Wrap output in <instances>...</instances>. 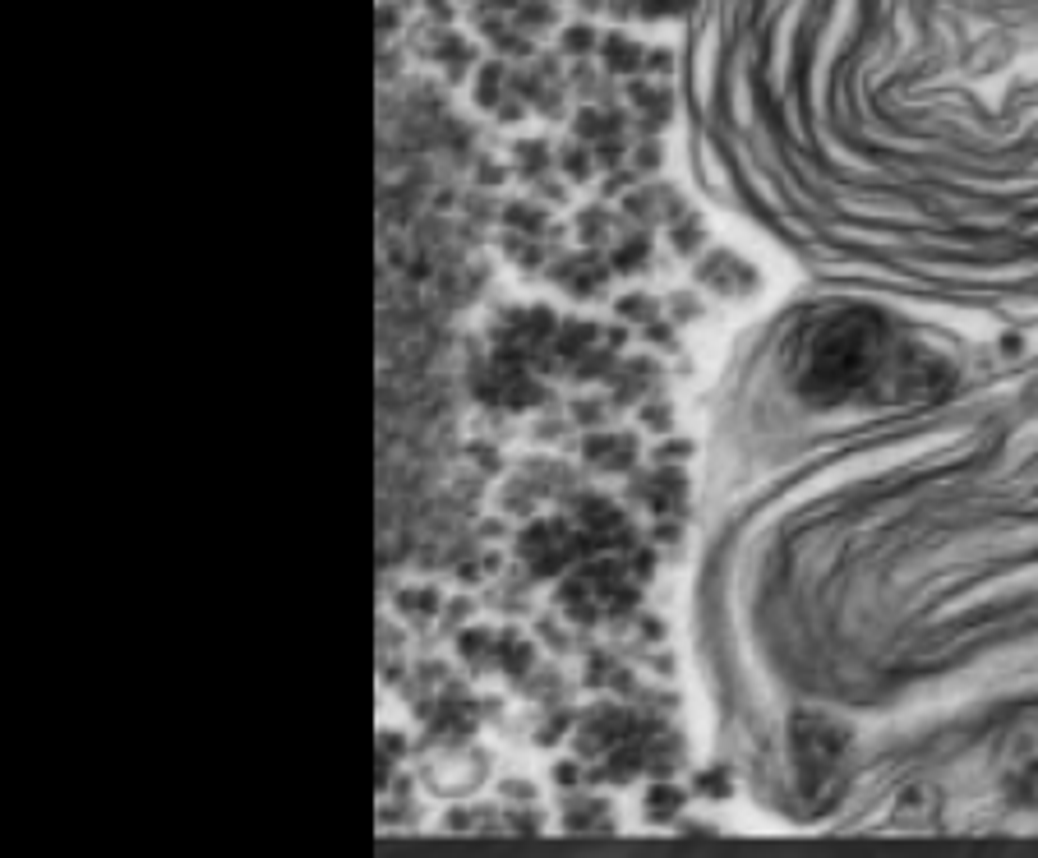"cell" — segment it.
I'll return each mask as SVG.
<instances>
[{
  "instance_id": "6da1fadb",
  "label": "cell",
  "mask_w": 1038,
  "mask_h": 858,
  "mask_svg": "<svg viewBox=\"0 0 1038 858\" xmlns=\"http://www.w3.org/2000/svg\"><path fill=\"white\" fill-rule=\"evenodd\" d=\"M711 743L780 826L1038 835V319L803 286L711 388Z\"/></svg>"
},
{
  "instance_id": "7a4b0ae2",
  "label": "cell",
  "mask_w": 1038,
  "mask_h": 858,
  "mask_svg": "<svg viewBox=\"0 0 1038 858\" xmlns=\"http://www.w3.org/2000/svg\"><path fill=\"white\" fill-rule=\"evenodd\" d=\"M679 120L808 286L1038 319V0H692Z\"/></svg>"
}]
</instances>
